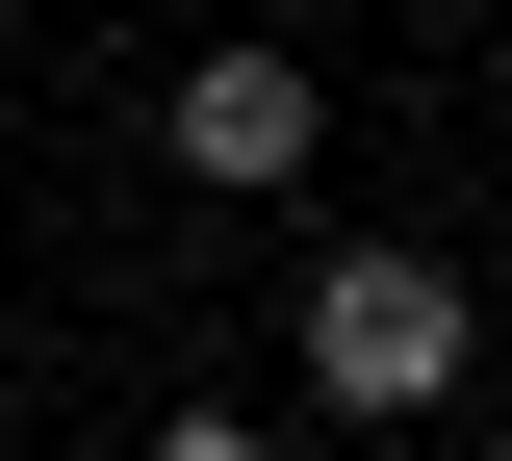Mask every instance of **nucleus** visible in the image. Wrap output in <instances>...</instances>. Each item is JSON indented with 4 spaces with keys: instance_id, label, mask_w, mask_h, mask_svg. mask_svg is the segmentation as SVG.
I'll use <instances>...</instances> for the list:
<instances>
[{
    "instance_id": "f257e3e1",
    "label": "nucleus",
    "mask_w": 512,
    "mask_h": 461,
    "mask_svg": "<svg viewBox=\"0 0 512 461\" xmlns=\"http://www.w3.org/2000/svg\"><path fill=\"white\" fill-rule=\"evenodd\" d=\"M308 385H333V410H436V385H461V282H436V257H333V282H308Z\"/></svg>"
},
{
    "instance_id": "f03ea898",
    "label": "nucleus",
    "mask_w": 512,
    "mask_h": 461,
    "mask_svg": "<svg viewBox=\"0 0 512 461\" xmlns=\"http://www.w3.org/2000/svg\"><path fill=\"white\" fill-rule=\"evenodd\" d=\"M308 129H333V103H308L282 52H205V77H180V180H308Z\"/></svg>"
},
{
    "instance_id": "7ed1b4c3",
    "label": "nucleus",
    "mask_w": 512,
    "mask_h": 461,
    "mask_svg": "<svg viewBox=\"0 0 512 461\" xmlns=\"http://www.w3.org/2000/svg\"><path fill=\"white\" fill-rule=\"evenodd\" d=\"M154 461H256V436H231V410H180V436H154Z\"/></svg>"
}]
</instances>
